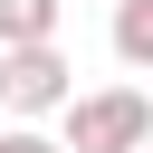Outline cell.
<instances>
[{"mask_svg":"<svg viewBox=\"0 0 153 153\" xmlns=\"http://www.w3.org/2000/svg\"><path fill=\"white\" fill-rule=\"evenodd\" d=\"M0 153H67V143L38 134V124H0Z\"/></svg>","mask_w":153,"mask_h":153,"instance_id":"5b68a950","label":"cell"},{"mask_svg":"<svg viewBox=\"0 0 153 153\" xmlns=\"http://www.w3.org/2000/svg\"><path fill=\"white\" fill-rule=\"evenodd\" d=\"M67 105H76V67H67V48H0V115H10V124L67 115Z\"/></svg>","mask_w":153,"mask_h":153,"instance_id":"7a4b0ae2","label":"cell"},{"mask_svg":"<svg viewBox=\"0 0 153 153\" xmlns=\"http://www.w3.org/2000/svg\"><path fill=\"white\" fill-rule=\"evenodd\" d=\"M143 153H153V143H143Z\"/></svg>","mask_w":153,"mask_h":153,"instance_id":"8992f818","label":"cell"},{"mask_svg":"<svg viewBox=\"0 0 153 153\" xmlns=\"http://www.w3.org/2000/svg\"><path fill=\"white\" fill-rule=\"evenodd\" d=\"M67 134V153H143L153 143V96L143 86H96V96H76L67 115H57Z\"/></svg>","mask_w":153,"mask_h":153,"instance_id":"6da1fadb","label":"cell"},{"mask_svg":"<svg viewBox=\"0 0 153 153\" xmlns=\"http://www.w3.org/2000/svg\"><path fill=\"white\" fill-rule=\"evenodd\" d=\"M105 48H115V57L143 76V67H153V0H115V19H105Z\"/></svg>","mask_w":153,"mask_h":153,"instance_id":"277c9868","label":"cell"},{"mask_svg":"<svg viewBox=\"0 0 153 153\" xmlns=\"http://www.w3.org/2000/svg\"><path fill=\"white\" fill-rule=\"evenodd\" d=\"M57 10L67 0H0V48H57Z\"/></svg>","mask_w":153,"mask_h":153,"instance_id":"3957f363","label":"cell"}]
</instances>
